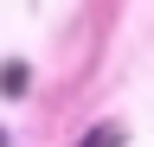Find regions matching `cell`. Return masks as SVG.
Listing matches in <instances>:
<instances>
[{
    "instance_id": "obj_1",
    "label": "cell",
    "mask_w": 154,
    "mask_h": 147,
    "mask_svg": "<svg viewBox=\"0 0 154 147\" xmlns=\"http://www.w3.org/2000/svg\"><path fill=\"white\" fill-rule=\"evenodd\" d=\"M84 147H116V128H96V134H90Z\"/></svg>"
}]
</instances>
